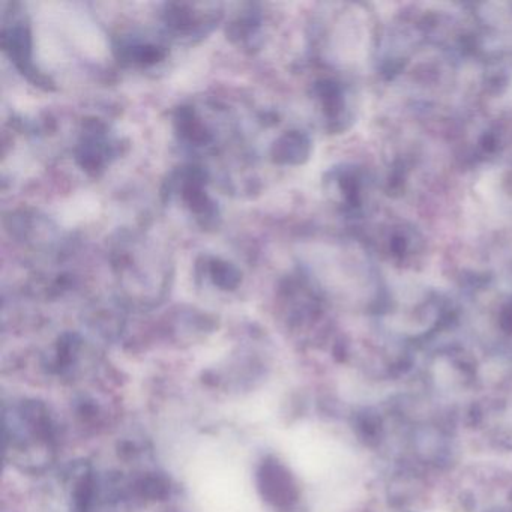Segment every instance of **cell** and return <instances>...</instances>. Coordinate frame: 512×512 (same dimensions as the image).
<instances>
[{
	"label": "cell",
	"mask_w": 512,
	"mask_h": 512,
	"mask_svg": "<svg viewBox=\"0 0 512 512\" xmlns=\"http://www.w3.org/2000/svg\"><path fill=\"white\" fill-rule=\"evenodd\" d=\"M121 58L139 65H154L166 58L163 47L154 44H124L121 46Z\"/></svg>",
	"instance_id": "cell-7"
},
{
	"label": "cell",
	"mask_w": 512,
	"mask_h": 512,
	"mask_svg": "<svg viewBox=\"0 0 512 512\" xmlns=\"http://www.w3.org/2000/svg\"><path fill=\"white\" fill-rule=\"evenodd\" d=\"M260 28V19L257 14L248 13L245 16L238 17L227 29L230 40L233 43L247 44L251 43Z\"/></svg>",
	"instance_id": "cell-9"
},
{
	"label": "cell",
	"mask_w": 512,
	"mask_h": 512,
	"mask_svg": "<svg viewBox=\"0 0 512 512\" xmlns=\"http://www.w3.org/2000/svg\"><path fill=\"white\" fill-rule=\"evenodd\" d=\"M200 5L170 4L164 11V23L170 31L179 35H196L205 32L208 26L218 22L217 10L205 13L197 11Z\"/></svg>",
	"instance_id": "cell-4"
},
{
	"label": "cell",
	"mask_w": 512,
	"mask_h": 512,
	"mask_svg": "<svg viewBox=\"0 0 512 512\" xmlns=\"http://www.w3.org/2000/svg\"><path fill=\"white\" fill-rule=\"evenodd\" d=\"M110 155H113V145L107 137L106 127L101 122H88L77 152L80 166L95 175L106 166Z\"/></svg>",
	"instance_id": "cell-3"
},
{
	"label": "cell",
	"mask_w": 512,
	"mask_h": 512,
	"mask_svg": "<svg viewBox=\"0 0 512 512\" xmlns=\"http://www.w3.org/2000/svg\"><path fill=\"white\" fill-rule=\"evenodd\" d=\"M313 97L317 101L326 130L341 133L355 118V92L343 80L320 79L314 83Z\"/></svg>",
	"instance_id": "cell-1"
},
{
	"label": "cell",
	"mask_w": 512,
	"mask_h": 512,
	"mask_svg": "<svg viewBox=\"0 0 512 512\" xmlns=\"http://www.w3.org/2000/svg\"><path fill=\"white\" fill-rule=\"evenodd\" d=\"M2 46L20 73L25 74L37 85H46L47 80L38 74L34 62H32V40L28 26L16 23L11 28H5L4 35H2Z\"/></svg>",
	"instance_id": "cell-2"
},
{
	"label": "cell",
	"mask_w": 512,
	"mask_h": 512,
	"mask_svg": "<svg viewBox=\"0 0 512 512\" xmlns=\"http://www.w3.org/2000/svg\"><path fill=\"white\" fill-rule=\"evenodd\" d=\"M176 130L181 139L187 140L194 146H206L212 142L211 133L202 121L197 118L196 112L190 107H181L175 116Z\"/></svg>",
	"instance_id": "cell-6"
},
{
	"label": "cell",
	"mask_w": 512,
	"mask_h": 512,
	"mask_svg": "<svg viewBox=\"0 0 512 512\" xmlns=\"http://www.w3.org/2000/svg\"><path fill=\"white\" fill-rule=\"evenodd\" d=\"M208 269L215 286L221 287V289H235L241 283V272L232 263L212 259Z\"/></svg>",
	"instance_id": "cell-8"
},
{
	"label": "cell",
	"mask_w": 512,
	"mask_h": 512,
	"mask_svg": "<svg viewBox=\"0 0 512 512\" xmlns=\"http://www.w3.org/2000/svg\"><path fill=\"white\" fill-rule=\"evenodd\" d=\"M311 142L307 134L290 131L283 134L272 146V160L281 166H298L308 160Z\"/></svg>",
	"instance_id": "cell-5"
}]
</instances>
